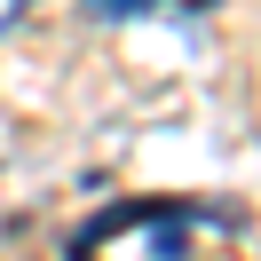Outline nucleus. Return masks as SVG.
<instances>
[{
    "instance_id": "obj_1",
    "label": "nucleus",
    "mask_w": 261,
    "mask_h": 261,
    "mask_svg": "<svg viewBox=\"0 0 261 261\" xmlns=\"http://www.w3.org/2000/svg\"><path fill=\"white\" fill-rule=\"evenodd\" d=\"M87 8H95V16H127V0H87ZM135 8H143V0H135Z\"/></svg>"
}]
</instances>
